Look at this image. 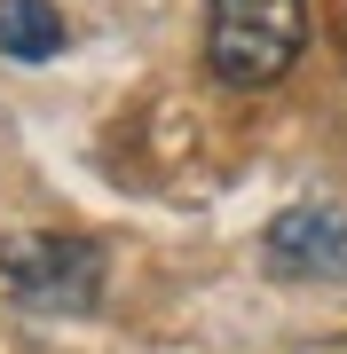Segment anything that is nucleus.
Segmentation results:
<instances>
[{"instance_id": "1", "label": "nucleus", "mask_w": 347, "mask_h": 354, "mask_svg": "<svg viewBox=\"0 0 347 354\" xmlns=\"http://www.w3.org/2000/svg\"><path fill=\"white\" fill-rule=\"evenodd\" d=\"M308 48V0H206V64L221 87H276Z\"/></svg>"}, {"instance_id": "2", "label": "nucleus", "mask_w": 347, "mask_h": 354, "mask_svg": "<svg viewBox=\"0 0 347 354\" xmlns=\"http://www.w3.org/2000/svg\"><path fill=\"white\" fill-rule=\"evenodd\" d=\"M0 276L39 315H87L103 299V244H87V236H0Z\"/></svg>"}, {"instance_id": "3", "label": "nucleus", "mask_w": 347, "mask_h": 354, "mask_svg": "<svg viewBox=\"0 0 347 354\" xmlns=\"http://www.w3.org/2000/svg\"><path fill=\"white\" fill-rule=\"evenodd\" d=\"M260 260L284 283H332L347 276V205H284L260 228Z\"/></svg>"}, {"instance_id": "4", "label": "nucleus", "mask_w": 347, "mask_h": 354, "mask_svg": "<svg viewBox=\"0 0 347 354\" xmlns=\"http://www.w3.org/2000/svg\"><path fill=\"white\" fill-rule=\"evenodd\" d=\"M64 16H55V0H0V55H16V64H48V55H64Z\"/></svg>"}]
</instances>
